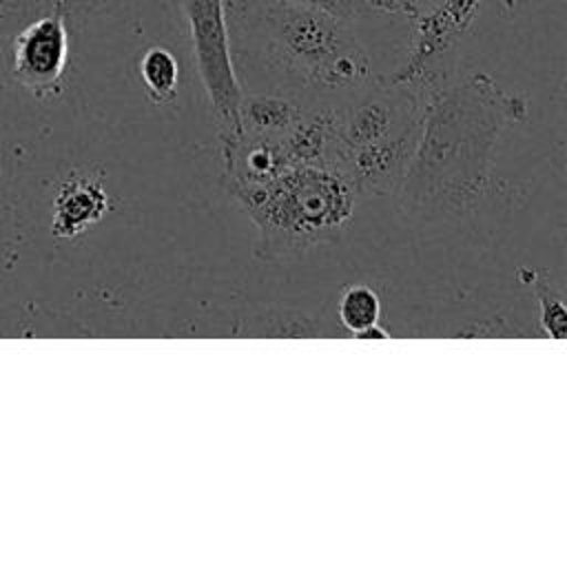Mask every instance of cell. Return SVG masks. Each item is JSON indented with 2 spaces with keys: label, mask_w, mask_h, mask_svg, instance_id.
<instances>
[{
  "label": "cell",
  "mask_w": 567,
  "mask_h": 567,
  "mask_svg": "<svg viewBox=\"0 0 567 567\" xmlns=\"http://www.w3.org/2000/svg\"><path fill=\"white\" fill-rule=\"evenodd\" d=\"M235 184L268 257L303 252L334 239L354 208L350 177L323 164L299 162L266 182Z\"/></svg>",
  "instance_id": "cell-3"
},
{
  "label": "cell",
  "mask_w": 567,
  "mask_h": 567,
  "mask_svg": "<svg viewBox=\"0 0 567 567\" xmlns=\"http://www.w3.org/2000/svg\"><path fill=\"white\" fill-rule=\"evenodd\" d=\"M137 73L153 104H171L177 97L179 62L175 53L162 44H151L137 60Z\"/></svg>",
  "instance_id": "cell-9"
},
{
  "label": "cell",
  "mask_w": 567,
  "mask_h": 567,
  "mask_svg": "<svg viewBox=\"0 0 567 567\" xmlns=\"http://www.w3.org/2000/svg\"><path fill=\"white\" fill-rule=\"evenodd\" d=\"M383 339V337H388V332L383 330V328H379V323H374V326H370L368 330H363L361 334H359V339Z\"/></svg>",
  "instance_id": "cell-16"
},
{
  "label": "cell",
  "mask_w": 567,
  "mask_h": 567,
  "mask_svg": "<svg viewBox=\"0 0 567 567\" xmlns=\"http://www.w3.org/2000/svg\"><path fill=\"white\" fill-rule=\"evenodd\" d=\"M536 297L540 301V323L545 332L554 339L565 337V326H567V312L563 306V299L554 292V288L547 281H538L536 275H532Z\"/></svg>",
  "instance_id": "cell-12"
},
{
  "label": "cell",
  "mask_w": 567,
  "mask_h": 567,
  "mask_svg": "<svg viewBox=\"0 0 567 567\" xmlns=\"http://www.w3.org/2000/svg\"><path fill=\"white\" fill-rule=\"evenodd\" d=\"M186 22L199 82L208 97L224 159L237 148L241 131V84L233 62V40L224 0H177Z\"/></svg>",
  "instance_id": "cell-4"
},
{
  "label": "cell",
  "mask_w": 567,
  "mask_h": 567,
  "mask_svg": "<svg viewBox=\"0 0 567 567\" xmlns=\"http://www.w3.org/2000/svg\"><path fill=\"white\" fill-rule=\"evenodd\" d=\"M337 315H339L341 326L348 332H352L354 337H359L363 330L379 323L381 299L370 286H363V284L350 286L343 290V295L339 299Z\"/></svg>",
  "instance_id": "cell-11"
},
{
  "label": "cell",
  "mask_w": 567,
  "mask_h": 567,
  "mask_svg": "<svg viewBox=\"0 0 567 567\" xmlns=\"http://www.w3.org/2000/svg\"><path fill=\"white\" fill-rule=\"evenodd\" d=\"M84 2L86 0H0V42L27 20L47 11H62L73 20L82 13Z\"/></svg>",
  "instance_id": "cell-10"
},
{
  "label": "cell",
  "mask_w": 567,
  "mask_h": 567,
  "mask_svg": "<svg viewBox=\"0 0 567 567\" xmlns=\"http://www.w3.org/2000/svg\"><path fill=\"white\" fill-rule=\"evenodd\" d=\"M443 0H410V4H412V11H414V16L412 18H416L421 11H427V9H432V7H436V4H441ZM410 18V20H412Z\"/></svg>",
  "instance_id": "cell-15"
},
{
  "label": "cell",
  "mask_w": 567,
  "mask_h": 567,
  "mask_svg": "<svg viewBox=\"0 0 567 567\" xmlns=\"http://www.w3.org/2000/svg\"><path fill=\"white\" fill-rule=\"evenodd\" d=\"M483 0H443L412 18V42L405 62L381 84L401 86L425 100L454 80L461 38L470 31Z\"/></svg>",
  "instance_id": "cell-5"
},
{
  "label": "cell",
  "mask_w": 567,
  "mask_h": 567,
  "mask_svg": "<svg viewBox=\"0 0 567 567\" xmlns=\"http://www.w3.org/2000/svg\"><path fill=\"white\" fill-rule=\"evenodd\" d=\"M109 210V195L95 177H69L53 199L51 230L55 237H75L97 224Z\"/></svg>",
  "instance_id": "cell-7"
},
{
  "label": "cell",
  "mask_w": 567,
  "mask_h": 567,
  "mask_svg": "<svg viewBox=\"0 0 567 567\" xmlns=\"http://www.w3.org/2000/svg\"><path fill=\"white\" fill-rule=\"evenodd\" d=\"M230 40L288 82L317 91H354L372 82L365 49L350 22L286 0H224Z\"/></svg>",
  "instance_id": "cell-2"
},
{
  "label": "cell",
  "mask_w": 567,
  "mask_h": 567,
  "mask_svg": "<svg viewBox=\"0 0 567 567\" xmlns=\"http://www.w3.org/2000/svg\"><path fill=\"white\" fill-rule=\"evenodd\" d=\"M286 2L317 9V11H323L328 16L346 20V22H354V20L368 16L363 0H286Z\"/></svg>",
  "instance_id": "cell-13"
},
{
  "label": "cell",
  "mask_w": 567,
  "mask_h": 567,
  "mask_svg": "<svg viewBox=\"0 0 567 567\" xmlns=\"http://www.w3.org/2000/svg\"><path fill=\"white\" fill-rule=\"evenodd\" d=\"M525 117V100L503 91L489 75L450 80L423 100L419 155L405 173L416 202L463 204L481 190L483 162L501 131Z\"/></svg>",
  "instance_id": "cell-1"
},
{
  "label": "cell",
  "mask_w": 567,
  "mask_h": 567,
  "mask_svg": "<svg viewBox=\"0 0 567 567\" xmlns=\"http://www.w3.org/2000/svg\"><path fill=\"white\" fill-rule=\"evenodd\" d=\"M363 4L368 16H414L410 0H363Z\"/></svg>",
  "instance_id": "cell-14"
},
{
  "label": "cell",
  "mask_w": 567,
  "mask_h": 567,
  "mask_svg": "<svg viewBox=\"0 0 567 567\" xmlns=\"http://www.w3.org/2000/svg\"><path fill=\"white\" fill-rule=\"evenodd\" d=\"M62 11H47L27 20L9 35L11 78L38 97L62 91L71 62V27Z\"/></svg>",
  "instance_id": "cell-6"
},
{
  "label": "cell",
  "mask_w": 567,
  "mask_h": 567,
  "mask_svg": "<svg viewBox=\"0 0 567 567\" xmlns=\"http://www.w3.org/2000/svg\"><path fill=\"white\" fill-rule=\"evenodd\" d=\"M241 131H250L257 137H272L290 133V128L303 117L301 109L279 95H244L239 106Z\"/></svg>",
  "instance_id": "cell-8"
}]
</instances>
